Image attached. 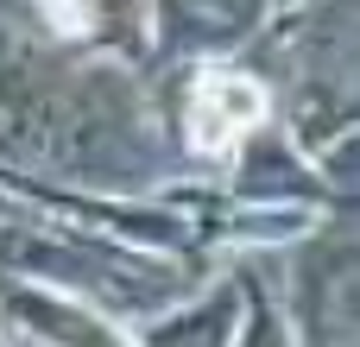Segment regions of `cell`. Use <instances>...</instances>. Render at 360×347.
Instances as JSON below:
<instances>
[{
  "mask_svg": "<svg viewBox=\"0 0 360 347\" xmlns=\"http://www.w3.org/2000/svg\"><path fill=\"white\" fill-rule=\"evenodd\" d=\"M266 120V89L234 70H209L190 95V145L196 152H234L247 126Z\"/></svg>",
  "mask_w": 360,
  "mask_h": 347,
  "instance_id": "1",
  "label": "cell"
}]
</instances>
